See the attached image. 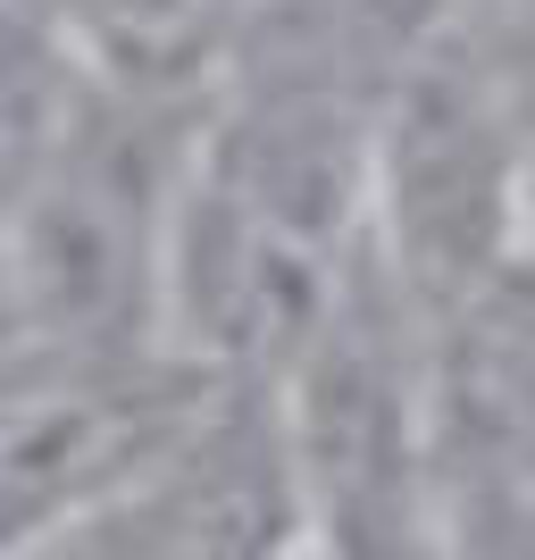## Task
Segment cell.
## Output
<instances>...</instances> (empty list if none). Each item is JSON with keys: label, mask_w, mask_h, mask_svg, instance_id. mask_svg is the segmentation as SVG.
I'll list each match as a JSON object with an SVG mask.
<instances>
[{"label": "cell", "mask_w": 535, "mask_h": 560, "mask_svg": "<svg viewBox=\"0 0 535 560\" xmlns=\"http://www.w3.org/2000/svg\"><path fill=\"white\" fill-rule=\"evenodd\" d=\"M193 126L68 84L43 151L0 201V351L135 360L167 343V243Z\"/></svg>", "instance_id": "1"}, {"label": "cell", "mask_w": 535, "mask_h": 560, "mask_svg": "<svg viewBox=\"0 0 535 560\" xmlns=\"http://www.w3.org/2000/svg\"><path fill=\"white\" fill-rule=\"evenodd\" d=\"M535 117L477 43L410 9L376 101L369 151V243L410 302L443 310L511 252H527Z\"/></svg>", "instance_id": "2"}, {"label": "cell", "mask_w": 535, "mask_h": 560, "mask_svg": "<svg viewBox=\"0 0 535 560\" xmlns=\"http://www.w3.org/2000/svg\"><path fill=\"white\" fill-rule=\"evenodd\" d=\"M284 435L302 468L310 544L335 552H435V468H427V310L360 252L302 351L277 369Z\"/></svg>", "instance_id": "3"}, {"label": "cell", "mask_w": 535, "mask_h": 560, "mask_svg": "<svg viewBox=\"0 0 535 560\" xmlns=\"http://www.w3.org/2000/svg\"><path fill=\"white\" fill-rule=\"evenodd\" d=\"M310 502L293 435H284L277 376L210 369L167 435L142 452L59 552H302Z\"/></svg>", "instance_id": "4"}, {"label": "cell", "mask_w": 535, "mask_h": 560, "mask_svg": "<svg viewBox=\"0 0 535 560\" xmlns=\"http://www.w3.org/2000/svg\"><path fill=\"white\" fill-rule=\"evenodd\" d=\"M435 552H535V243L427 310Z\"/></svg>", "instance_id": "5"}, {"label": "cell", "mask_w": 535, "mask_h": 560, "mask_svg": "<svg viewBox=\"0 0 535 560\" xmlns=\"http://www.w3.org/2000/svg\"><path fill=\"white\" fill-rule=\"evenodd\" d=\"M427 18H443L461 43H477L502 68V84H511L519 101H527L535 117V0H419Z\"/></svg>", "instance_id": "6"}, {"label": "cell", "mask_w": 535, "mask_h": 560, "mask_svg": "<svg viewBox=\"0 0 535 560\" xmlns=\"http://www.w3.org/2000/svg\"><path fill=\"white\" fill-rule=\"evenodd\" d=\"M527 243H535V185H527Z\"/></svg>", "instance_id": "7"}, {"label": "cell", "mask_w": 535, "mask_h": 560, "mask_svg": "<svg viewBox=\"0 0 535 560\" xmlns=\"http://www.w3.org/2000/svg\"><path fill=\"white\" fill-rule=\"evenodd\" d=\"M410 9H419V0H410Z\"/></svg>", "instance_id": "8"}]
</instances>
